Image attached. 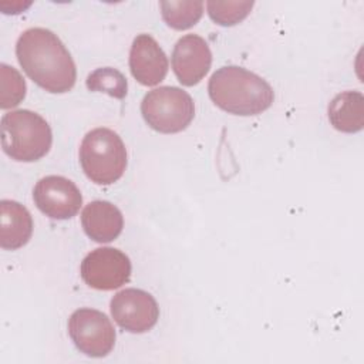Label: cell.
Returning a JSON list of instances; mask_svg holds the SVG:
<instances>
[{
    "label": "cell",
    "instance_id": "3957f363",
    "mask_svg": "<svg viewBox=\"0 0 364 364\" xmlns=\"http://www.w3.org/2000/svg\"><path fill=\"white\" fill-rule=\"evenodd\" d=\"M0 128L1 148L4 154L14 161H38L51 148V128L37 112L28 109L6 112L1 117Z\"/></svg>",
    "mask_w": 364,
    "mask_h": 364
},
{
    "label": "cell",
    "instance_id": "4fadbf2b",
    "mask_svg": "<svg viewBox=\"0 0 364 364\" xmlns=\"http://www.w3.org/2000/svg\"><path fill=\"white\" fill-rule=\"evenodd\" d=\"M33 219L27 208L16 200L0 202V246L6 250L23 247L31 237Z\"/></svg>",
    "mask_w": 364,
    "mask_h": 364
},
{
    "label": "cell",
    "instance_id": "6da1fadb",
    "mask_svg": "<svg viewBox=\"0 0 364 364\" xmlns=\"http://www.w3.org/2000/svg\"><path fill=\"white\" fill-rule=\"evenodd\" d=\"M16 55L23 71L43 90L61 94L74 87V60L53 31L43 27L27 28L17 40Z\"/></svg>",
    "mask_w": 364,
    "mask_h": 364
},
{
    "label": "cell",
    "instance_id": "8992f818",
    "mask_svg": "<svg viewBox=\"0 0 364 364\" xmlns=\"http://www.w3.org/2000/svg\"><path fill=\"white\" fill-rule=\"evenodd\" d=\"M68 334L75 347L88 357H105L115 344L111 320L95 309L75 310L68 318Z\"/></svg>",
    "mask_w": 364,
    "mask_h": 364
},
{
    "label": "cell",
    "instance_id": "30bf717a",
    "mask_svg": "<svg viewBox=\"0 0 364 364\" xmlns=\"http://www.w3.org/2000/svg\"><path fill=\"white\" fill-rule=\"evenodd\" d=\"M171 63L178 81L182 85L192 87L208 74L212 64V53L202 37L186 34L176 41Z\"/></svg>",
    "mask_w": 364,
    "mask_h": 364
},
{
    "label": "cell",
    "instance_id": "5bb4252c",
    "mask_svg": "<svg viewBox=\"0 0 364 364\" xmlns=\"http://www.w3.org/2000/svg\"><path fill=\"white\" fill-rule=\"evenodd\" d=\"M330 124L341 132L354 134L364 127V95L360 91L337 94L328 104Z\"/></svg>",
    "mask_w": 364,
    "mask_h": 364
},
{
    "label": "cell",
    "instance_id": "e0dca14e",
    "mask_svg": "<svg viewBox=\"0 0 364 364\" xmlns=\"http://www.w3.org/2000/svg\"><path fill=\"white\" fill-rule=\"evenodd\" d=\"M87 88L90 91L105 92L114 98H124L127 95V78L115 68L105 67L92 71L87 78Z\"/></svg>",
    "mask_w": 364,
    "mask_h": 364
},
{
    "label": "cell",
    "instance_id": "9a60e30c",
    "mask_svg": "<svg viewBox=\"0 0 364 364\" xmlns=\"http://www.w3.org/2000/svg\"><path fill=\"white\" fill-rule=\"evenodd\" d=\"M159 6L164 21L175 30L193 27L203 14V3L196 0H162Z\"/></svg>",
    "mask_w": 364,
    "mask_h": 364
},
{
    "label": "cell",
    "instance_id": "ba28073f",
    "mask_svg": "<svg viewBox=\"0 0 364 364\" xmlns=\"http://www.w3.org/2000/svg\"><path fill=\"white\" fill-rule=\"evenodd\" d=\"M111 316L121 328L139 334L156 324L159 307L149 293L141 289H124L111 299Z\"/></svg>",
    "mask_w": 364,
    "mask_h": 364
},
{
    "label": "cell",
    "instance_id": "ac0fdd59",
    "mask_svg": "<svg viewBox=\"0 0 364 364\" xmlns=\"http://www.w3.org/2000/svg\"><path fill=\"white\" fill-rule=\"evenodd\" d=\"M253 1H208L209 17L219 26H235L247 17Z\"/></svg>",
    "mask_w": 364,
    "mask_h": 364
},
{
    "label": "cell",
    "instance_id": "277c9868",
    "mask_svg": "<svg viewBox=\"0 0 364 364\" xmlns=\"http://www.w3.org/2000/svg\"><path fill=\"white\" fill-rule=\"evenodd\" d=\"M80 164L94 183L117 182L127 168V149L121 136L108 128L90 131L80 145Z\"/></svg>",
    "mask_w": 364,
    "mask_h": 364
},
{
    "label": "cell",
    "instance_id": "7c38bea8",
    "mask_svg": "<svg viewBox=\"0 0 364 364\" xmlns=\"http://www.w3.org/2000/svg\"><path fill=\"white\" fill-rule=\"evenodd\" d=\"M81 225L85 235L98 243L112 242L124 228L121 210L107 200H92L81 212Z\"/></svg>",
    "mask_w": 364,
    "mask_h": 364
},
{
    "label": "cell",
    "instance_id": "8fae6325",
    "mask_svg": "<svg viewBox=\"0 0 364 364\" xmlns=\"http://www.w3.org/2000/svg\"><path fill=\"white\" fill-rule=\"evenodd\" d=\"M168 57L156 40L149 34L134 38L129 51V70L132 77L142 85L159 84L168 73Z\"/></svg>",
    "mask_w": 364,
    "mask_h": 364
},
{
    "label": "cell",
    "instance_id": "9c48e42d",
    "mask_svg": "<svg viewBox=\"0 0 364 364\" xmlns=\"http://www.w3.org/2000/svg\"><path fill=\"white\" fill-rule=\"evenodd\" d=\"M33 199L46 216L57 220L75 216L82 205V196L75 183L60 175L41 178L33 189Z\"/></svg>",
    "mask_w": 364,
    "mask_h": 364
},
{
    "label": "cell",
    "instance_id": "2e32d148",
    "mask_svg": "<svg viewBox=\"0 0 364 364\" xmlns=\"http://www.w3.org/2000/svg\"><path fill=\"white\" fill-rule=\"evenodd\" d=\"M26 81L21 74L1 63L0 64V108L9 109L18 105L26 97Z\"/></svg>",
    "mask_w": 364,
    "mask_h": 364
},
{
    "label": "cell",
    "instance_id": "7a4b0ae2",
    "mask_svg": "<svg viewBox=\"0 0 364 364\" xmlns=\"http://www.w3.org/2000/svg\"><path fill=\"white\" fill-rule=\"evenodd\" d=\"M210 100L220 109L235 115H259L274 100L270 84L257 74L237 65L216 70L208 84Z\"/></svg>",
    "mask_w": 364,
    "mask_h": 364
},
{
    "label": "cell",
    "instance_id": "52a82bcc",
    "mask_svg": "<svg viewBox=\"0 0 364 364\" xmlns=\"http://www.w3.org/2000/svg\"><path fill=\"white\" fill-rule=\"evenodd\" d=\"M80 273L87 286L97 290H114L129 280L131 262L115 247H98L81 262Z\"/></svg>",
    "mask_w": 364,
    "mask_h": 364
},
{
    "label": "cell",
    "instance_id": "5b68a950",
    "mask_svg": "<svg viewBox=\"0 0 364 364\" xmlns=\"http://www.w3.org/2000/svg\"><path fill=\"white\" fill-rule=\"evenodd\" d=\"M145 122L161 134L183 131L193 119L195 104L192 97L178 87H159L148 91L141 102Z\"/></svg>",
    "mask_w": 364,
    "mask_h": 364
}]
</instances>
